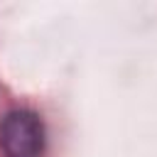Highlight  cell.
<instances>
[{
    "mask_svg": "<svg viewBox=\"0 0 157 157\" xmlns=\"http://www.w3.org/2000/svg\"><path fill=\"white\" fill-rule=\"evenodd\" d=\"M0 145L7 157H39L44 147V128L29 110H12L0 123Z\"/></svg>",
    "mask_w": 157,
    "mask_h": 157,
    "instance_id": "6da1fadb",
    "label": "cell"
}]
</instances>
